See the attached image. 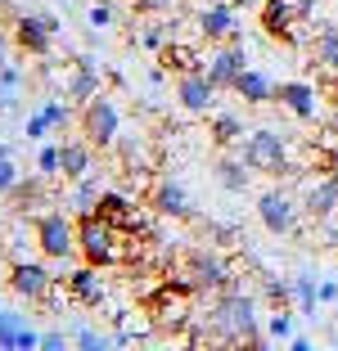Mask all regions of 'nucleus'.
Wrapping results in <instances>:
<instances>
[{
	"instance_id": "30",
	"label": "nucleus",
	"mask_w": 338,
	"mask_h": 351,
	"mask_svg": "<svg viewBox=\"0 0 338 351\" xmlns=\"http://www.w3.org/2000/svg\"><path fill=\"white\" fill-rule=\"evenodd\" d=\"M72 342H77L82 351H109V347H113V338H109V333L91 329V324H77V329H72Z\"/></svg>"
},
{
	"instance_id": "11",
	"label": "nucleus",
	"mask_w": 338,
	"mask_h": 351,
	"mask_svg": "<svg viewBox=\"0 0 338 351\" xmlns=\"http://www.w3.org/2000/svg\"><path fill=\"white\" fill-rule=\"evenodd\" d=\"M257 23H262V32H267L271 41L297 45V23H302V14H297L293 0H262V14H257Z\"/></svg>"
},
{
	"instance_id": "3",
	"label": "nucleus",
	"mask_w": 338,
	"mask_h": 351,
	"mask_svg": "<svg viewBox=\"0 0 338 351\" xmlns=\"http://www.w3.org/2000/svg\"><path fill=\"white\" fill-rule=\"evenodd\" d=\"M59 32H63V23L45 10H23V14H14V23H10L14 45H19L23 54H32V59H50Z\"/></svg>"
},
{
	"instance_id": "1",
	"label": "nucleus",
	"mask_w": 338,
	"mask_h": 351,
	"mask_svg": "<svg viewBox=\"0 0 338 351\" xmlns=\"http://www.w3.org/2000/svg\"><path fill=\"white\" fill-rule=\"evenodd\" d=\"M207 333L216 342H248V347H262L267 329H262V315H257V302L244 289H221L216 302L207 306Z\"/></svg>"
},
{
	"instance_id": "10",
	"label": "nucleus",
	"mask_w": 338,
	"mask_h": 351,
	"mask_svg": "<svg viewBox=\"0 0 338 351\" xmlns=\"http://www.w3.org/2000/svg\"><path fill=\"white\" fill-rule=\"evenodd\" d=\"M244 68H248L244 41H221L203 59V73H207V82H212L216 90H235V82H239V73H244Z\"/></svg>"
},
{
	"instance_id": "39",
	"label": "nucleus",
	"mask_w": 338,
	"mask_h": 351,
	"mask_svg": "<svg viewBox=\"0 0 338 351\" xmlns=\"http://www.w3.org/2000/svg\"><path fill=\"white\" fill-rule=\"evenodd\" d=\"M23 86V68L19 63H5V68H0V90H19Z\"/></svg>"
},
{
	"instance_id": "29",
	"label": "nucleus",
	"mask_w": 338,
	"mask_h": 351,
	"mask_svg": "<svg viewBox=\"0 0 338 351\" xmlns=\"http://www.w3.org/2000/svg\"><path fill=\"white\" fill-rule=\"evenodd\" d=\"M293 302H297V311H302V315H311V311H316L320 289L311 284V275H293Z\"/></svg>"
},
{
	"instance_id": "21",
	"label": "nucleus",
	"mask_w": 338,
	"mask_h": 351,
	"mask_svg": "<svg viewBox=\"0 0 338 351\" xmlns=\"http://www.w3.org/2000/svg\"><path fill=\"white\" fill-rule=\"evenodd\" d=\"M68 298L82 302V306H100L104 302V279H100V266H77L68 275Z\"/></svg>"
},
{
	"instance_id": "28",
	"label": "nucleus",
	"mask_w": 338,
	"mask_h": 351,
	"mask_svg": "<svg viewBox=\"0 0 338 351\" xmlns=\"http://www.w3.org/2000/svg\"><path fill=\"white\" fill-rule=\"evenodd\" d=\"M316 63L325 68V73L338 77V27H325V32H320V41H316Z\"/></svg>"
},
{
	"instance_id": "37",
	"label": "nucleus",
	"mask_w": 338,
	"mask_h": 351,
	"mask_svg": "<svg viewBox=\"0 0 338 351\" xmlns=\"http://www.w3.org/2000/svg\"><path fill=\"white\" fill-rule=\"evenodd\" d=\"M36 171L50 180V176H59V145H41V154H36Z\"/></svg>"
},
{
	"instance_id": "50",
	"label": "nucleus",
	"mask_w": 338,
	"mask_h": 351,
	"mask_svg": "<svg viewBox=\"0 0 338 351\" xmlns=\"http://www.w3.org/2000/svg\"><path fill=\"white\" fill-rule=\"evenodd\" d=\"M0 279H5V266H0Z\"/></svg>"
},
{
	"instance_id": "23",
	"label": "nucleus",
	"mask_w": 338,
	"mask_h": 351,
	"mask_svg": "<svg viewBox=\"0 0 338 351\" xmlns=\"http://www.w3.org/2000/svg\"><path fill=\"white\" fill-rule=\"evenodd\" d=\"M212 176H216V185H221L225 194H244L248 180H253V167H248L244 158H216Z\"/></svg>"
},
{
	"instance_id": "43",
	"label": "nucleus",
	"mask_w": 338,
	"mask_h": 351,
	"mask_svg": "<svg viewBox=\"0 0 338 351\" xmlns=\"http://www.w3.org/2000/svg\"><path fill=\"white\" fill-rule=\"evenodd\" d=\"M140 14H163V10H172V0H131Z\"/></svg>"
},
{
	"instance_id": "24",
	"label": "nucleus",
	"mask_w": 338,
	"mask_h": 351,
	"mask_svg": "<svg viewBox=\"0 0 338 351\" xmlns=\"http://www.w3.org/2000/svg\"><path fill=\"white\" fill-rule=\"evenodd\" d=\"M100 194H104L100 171H86L82 180H72V198H68V207L77 212V217H91V212H95V203H100Z\"/></svg>"
},
{
	"instance_id": "31",
	"label": "nucleus",
	"mask_w": 338,
	"mask_h": 351,
	"mask_svg": "<svg viewBox=\"0 0 338 351\" xmlns=\"http://www.w3.org/2000/svg\"><path fill=\"white\" fill-rule=\"evenodd\" d=\"M41 180H19V185H14V207H19V212H36V203H41Z\"/></svg>"
},
{
	"instance_id": "48",
	"label": "nucleus",
	"mask_w": 338,
	"mask_h": 351,
	"mask_svg": "<svg viewBox=\"0 0 338 351\" xmlns=\"http://www.w3.org/2000/svg\"><path fill=\"white\" fill-rule=\"evenodd\" d=\"M0 158H10V145H5V140H0Z\"/></svg>"
},
{
	"instance_id": "34",
	"label": "nucleus",
	"mask_w": 338,
	"mask_h": 351,
	"mask_svg": "<svg viewBox=\"0 0 338 351\" xmlns=\"http://www.w3.org/2000/svg\"><path fill=\"white\" fill-rule=\"evenodd\" d=\"M267 338H275V342H289V338H293V311H275V315H271Z\"/></svg>"
},
{
	"instance_id": "49",
	"label": "nucleus",
	"mask_w": 338,
	"mask_h": 351,
	"mask_svg": "<svg viewBox=\"0 0 338 351\" xmlns=\"http://www.w3.org/2000/svg\"><path fill=\"white\" fill-rule=\"evenodd\" d=\"M0 311H5V298H0Z\"/></svg>"
},
{
	"instance_id": "26",
	"label": "nucleus",
	"mask_w": 338,
	"mask_h": 351,
	"mask_svg": "<svg viewBox=\"0 0 338 351\" xmlns=\"http://www.w3.org/2000/svg\"><path fill=\"white\" fill-rule=\"evenodd\" d=\"M207 135H212L216 149H230V145H239V140H244V122H239V113H212Z\"/></svg>"
},
{
	"instance_id": "38",
	"label": "nucleus",
	"mask_w": 338,
	"mask_h": 351,
	"mask_svg": "<svg viewBox=\"0 0 338 351\" xmlns=\"http://www.w3.org/2000/svg\"><path fill=\"white\" fill-rule=\"evenodd\" d=\"M167 41H172V36H167V27H158V23H149V27H140V45H144V50H163V45Z\"/></svg>"
},
{
	"instance_id": "45",
	"label": "nucleus",
	"mask_w": 338,
	"mask_h": 351,
	"mask_svg": "<svg viewBox=\"0 0 338 351\" xmlns=\"http://www.w3.org/2000/svg\"><path fill=\"white\" fill-rule=\"evenodd\" d=\"M10 45H14V36L5 27H0V68H5V63H10Z\"/></svg>"
},
{
	"instance_id": "6",
	"label": "nucleus",
	"mask_w": 338,
	"mask_h": 351,
	"mask_svg": "<svg viewBox=\"0 0 338 351\" xmlns=\"http://www.w3.org/2000/svg\"><path fill=\"white\" fill-rule=\"evenodd\" d=\"M239 158L262 176H293V167H289V145H284L280 131H248Z\"/></svg>"
},
{
	"instance_id": "27",
	"label": "nucleus",
	"mask_w": 338,
	"mask_h": 351,
	"mask_svg": "<svg viewBox=\"0 0 338 351\" xmlns=\"http://www.w3.org/2000/svg\"><path fill=\"white\" fill-rule=\"evenodd\" d=\"M27 329L23 311H0V351H19V333Z\"/></svg>"
},
{
	"instance_id": "46",
	"label": "nucleus",
	"mask_w": 338,
	"mask_h": 351,
	"mask_svg": "<svg viewBox=\"0 0 338 351\" xmlns=\"http://www.w3.org/2000/svg\"><path fill=\"white\" fill-rule=\"evenodd\" d=\"M293 5H297V14H302V19H311V14H316V5H320V0H293Z\"/></svg>"
},
{
	"instance_id": "15",
	"label": "nucleus",
	"mask_w": 338,
	"mask_h": 351,
	"mask_svg": "<svg viewBox=\"0 0 338 351\" xmlns=\"http://www.w3.org/2000/svg\"><path fill=\"white\" fill-rule=\"evenodd\" d=\"M95 212H100L109 226H117L126 239H135L144 230V221H140V212H135V203L126 194H117V189H104L100 194V203H95Z\"/></svg>"
},
{
	"instance_id": "40",
	"label": "nucleus",
	"mask_w": 338,
	"mask_h": 351,
	"mask_svg": "<svg viewBox=\"0 0 338 351\" xmlns=\"http://www.w3.org/2000/svg\"><path fill=\"white\" fill-rule=\"evenodd\" d=\"M41 351H68V333L63 329H45L41 333Z\"/></svg>"
},
{
	"instance_id": "47",
	"label": "nucleus",
	"mask_w": 338,
	"mask_h": 351,
	"mask_svg": "<svg viewBox=\"0 0 338 351\" xmlns=\"http://www.w3.org/2000/svg\"><path fill=\"white\" fill-rule=\"evenodd\" d=\"M320 302H338V284H320Z\"/></svg>"
},
{
	"instance_id": "25",
	"label": "nucleus",
	"mask_w": 338,
	"mask_h": 351,
	"mask_svg": "<svg viewBox=\"0 0 338 351\" xmlns=\"http://www.w3.org/2000/svg\"><path fill=\"white\" fill-rule=\"evenodd\" d=\"M158 59H163V68L167 73H199V68H203V59H199V50L194 45H181V41H167L163 50H158Z\"/></svg>"
},
{
	"instance_id": "36",
	"label": "nucleus",
	"mask_w": 338,
	"mask_h": 351,
	"mask_svg": "<svg viewBox=\"0 0 338 351\" xmlns=\"http://www.w3.org/2000/svg\"><path fill=\"white\" fill-rule=\"evenodd\" d=\"M19 180H23V171H19V162H14V154L0 158V194H14Z\"/></svg>"
},
{
	"instance_id": "20",
	"label": "nucleus",
	"mask_w": 338,
	"mask_h": 351,
	"mask_svg": "<svg viewBox=\"0 0 338 351\" xmlns=\"http://www.w3.org/2000/svg\"><path fill=\"white\" fill-rule=\"evenodd\" d=\"M275 99L284 104V108H289L293 117L311 122V117H316L320 95H316V86H311V82H280V86H275Z\"/></svg>"
},
{
	"instance_id": "7",
	"label": "nucleus",
	"mask_w": 338,
	"mask_h": 351,
	"mask_svg": "<svg viewBox=\"0 0 338 351\" xmlns=\"http://www.w3.org/2000/svg\"><path fill=\"white\" fill-rule=\"evenodd\" d=\"M36 248H41L50 261H63V266H68V261L77 257V226H72L63 212L36 217Z\"/></svg>"
},
{
	"instance_id": "22",
	"label": "nucleus",
	"mask_w": 338,
	"mask_h": 351,
	"mask_svg": "<svg viewBox=\"0 0 338 351\" xmlns=\"http://www.w3.org/2000/svg\"><path fill=\"white\" fill-rule=\"evenodd\" d=\"M235 95L244 104H275V82L267 73H257V68H244L235 82Z\"/></svg>"
},
{
	"instance_id": "12",
	"label": "nucleus",
	"mask_w": 338,
	"mask_h": 351,
	"mask_svg": "<svg viewBox=\"0 0 338 351\" xmlns=\"http://www.w3.org/2000/svg\"><path fill=\"white\" fill-rule=\"evenodd\" d=\"M297 212H302V207H297L284 189H267V194L257 198V221H262L271 234H293L297 230Z\"/></svg>"
},
{
	"instance_id": "4",
	"label": "nucleus",
	"mask_w": 338,
	"mask_h": 351,
	"mask_svg": "<svg viewBox=\"0 0 338 351\" xmlns=\"http://www.w3.org/2000/svg\"><path fill=\"white\" fill-rule=\"evenodd\" d=\"M77 126H82V135L95 149H117V140H122V113H117V104H113L104 90L82 104Z\"/></svg>"
},
{
	"instance_id": "5",
	"label": "nucleus",
	"mask_w": 338,
	"mask_h": 351,
	"mask_svg": "<svg viewBox=\"0 0 338 351\" xmlns=\"http://www.w3.org/2000/svg\"><path fill=\"white\" fill-rule=\"evenodd\" d=\"M181 289H190V293H221V289H230V266L221 261V252H207V248H190L185 252V275L176 279Z\"/></svg>"
},
{
	"instance_id": "44",
	"label": "nucleus",
	"mask_w": 338,
	"mask_h": 351,
	"mask_svg": "<svg viewBox=\"0 0 338 351\" xmlns=\"http://www.w3.org/2000/svg\"><path fill=\"white\" fill-rule=\"evenodd\" d=\"M320 167H325L329 176L338 180V149H329V154H320Z\"/></svg>"
},
{
	"instance_id": "41",
	"label": "nucleus",
	"mask_w": 338,
	"mask_h": 351,
	"mask_svg": "<svg viewBox=\"0 0 338 351\" xmlns=\"http://www.w3.org/2000/svg\"><path fill=\"white\" fill-rule=\"evenodd\" d=\"M207 234H212L216 243H239V230L235 226H221V221H207Z\"/></svg>"
},
{
	"instance_id": "32",
	"label": "nucleus",
	"mask_w": 338,
	"mask_h": 351,
	"mask_svg": "<svg viewBox=\"0 0 338 351\" xmlns=\"http://www.w3.org/2000/svg\"><path fill=\"white\" fill-rule=\"evenodd\" d=\"M267 302L275 311H293V279H267Z\"/></svg>"
},
{
	"instance_id": "42",
	"label": "nucleus",
	"mask_w": 338,
	"mask_h": 351,
	"mask_svg": "<svg viewBox=\"0 0 338 351\" xmlns=\"http://www.w3.org/2000/svg\"><path fill=\"white\" fill-rule=\"evenodd\" d=\"M91 27H95V32L113 27V10H109V5H104V0H100V5H91Z\"/></svg>"
},
{
	"instance_id": "13",
	"label": "nucleus",
	"mask_w": 338,
	"mask_h": 351,
	"mask_svg": "<svg viewBox=\"0 0 338 351\" xmlns=\"http://www.w3.org/2000/svg\"><path fill=\"white\" fill-rule=\"evenodd\" d=\"M216 95H221V90L207 82L203 68H199V73H181V77H176V104H181L185 113H199V117L212 113V108H216Z\"/></svg>"
},
{
	"instance_id": "18",
	"label": "nucleus",
	"mask_w": 338,
	"mask_h": 351,
	"mask_svg": "<svg viewBox=\"0 0 338 351\" xmlns=\"http://www.w3.org/2000/svg\"><path fill=\"white\" fill-rule=\"evenodd\" d=\"M86 171H95V145L86 140V135L59 140V176L63 180H82Z\"/></svg>"
},
{
	"instance_id": "2",
	"label": "nucleus",
	"mask_w": 338,
	"mask_h": 351,
	"mask_svg": "<svg viewBox=\"0 0 338 351\" xmlns=\"http://www.w3.org/2000/svg\"><path fill=\"white\" fill-rule=\"evenodd\" d=\"M122 230L109 226V221L100 217V212H91V217H77V257L86 261V266H100V270H113L126 261V243H122Z\"/></svg>"
},
{
	"instance_id": "14",
	"label": "nucleus",
	"mask_w": 338,
	"mask_h": 351,
	"mask_svg": "<svg viewBox=\"0 0 338 351\" xmlns=\"http://www.w3.org/2000/svg\"><path fill=\"white\" fill-rule=\"evenodd\" d=\"M149 207H154L158 217H172V221H194V203H190L185 185H181V180H172V176L154 180V189H149Z\"/></svg>"
},
{
	"instance_id": "19",
	"label": "nucleus",
	"mask_w": 338,
	"mask_h": 351,
	"mask_svg": "<svg viewBox=\"0 0 338 351\" xmlns=\"http://www.w3.org/2000/svg\"><path fill=\"white\" fill-rule=\"evenodd\" d=\"M302 212H307L316 226H325V221L338 217V180H334V176H325V180H316V185L307 189V198H302Z\"/></svg>"
},
{
	"instance_id": "17",
	"label": "nucleus",
	"mask_w": 338,
	"mask_h": 351,
	"mask_svg": "<svg viewBox=\"0 0 338 351\" xmlns=\"http://www.w3.org/2000/svg\"><path fill=\"white\" fill-rule=\"evenodd\" d=\"M199 32H203L207 41H244V27L235 19V5H203L199 10Z\"/></svg>"
},
{
	"instance_id": "9",
	"label": "nucleus",
	"mask_w": 338,
	"mask_h": 351,
	"mask_svg": "<svg viewBox=\"0 0 338 351\" xmlns=\"http://www.w3.org/2000/svg\"><path fill=\"white\" fill-rule=\"evenodd\" d=\"M5 289L27 298V302H50V293L59 289V279H54L41 261H14V266L5 270Z\"/></svg>"
},
{
	"instance_id": "33",
	"label": "nucleus",
	"mask_w": 338,
	"mask_h": 351,
	"mask_svg": "<svg viewBox=\"0 0 338 351\" xmlns=\"http://www.w3.org/2000/svg\"><path fill=\"white\" fill-rule=\"evenodd\" d=\"M54 126H50V117L36 108V113H27V122H23V140H32V145H41L45 135H50Z\"/></svg>"
},
{
	"instance_id": "35",
	"label": "nucleus",
	"mask_w": 338,
	"mask_h": 351,
	"mask_svg": "<svg viewBox=\"0 0 338 351\" xmlns=\"http://www.w3.org/2000/svg\"><path fill=\"white\" fill-rule=\"evenodd\" d=\"M41 113L50 117V126H54V131H63V126L72 122V108H68V99H63V104H59V99H45V104H41Z\"/></svg>"
},
{
	"instance_id": "8",
	"label": "nucleus",
	"mask_w": 338,
	"mask_h": 351,
	"mask_svg": "<svg viewBox=\"0 0 338 351\" xmlns=\"http://www.w3.org/2000/svg\"><path fill=\"white\" fill-rule=\"evenodd\" d=\"M149 320H154L158 333H185L190 329V289H181V284H167V289H158V298L149 302Z\"/></svg>"
},
{
	"instance_id": "16",
	"label": "nucleus",
	"mask_w": 338,
	"mask_h": 351,
	"mask_svg": "<svg viewBox=\"0 0 338 351\" xmlns=\"http://www.w3.org/2000/svg\"><path fill=\"white\" fill-rule=\"evenodd\" d=\"M100 95V63L91 59V54H77L72 59V73L63 77V99L68 104H86Z\"/></svg>"
}]
</instances>
